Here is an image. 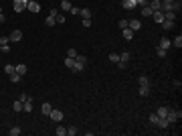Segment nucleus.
Listing matches in <instances>:
<instances>
[{
    "mask_svg": "<svg viewBox=\"0 0 182 136\" xmlns=\"http://www.w3.org/2000/svg\"><path fill=\"white\" fill-rule=\"evenodd\" d=\"M109 61L111 63H120V53H109Z\"/></svg>",
    "mask_w": 182,
    "mask_h": 136,
    "instance_id": "nucleus-28",
    "label": "nucleus"
},
{
    "mask_svg": "<svg viewBox=\"0 0 182 136\" xmlns=\"http://www.w3.org/2000/svg\"><path fill=\"white\" fill-rule=\"evenodd\" d=\"M67 57L75 59V57H77V51H75V49H67Z\"/></svg>",
    "mask_w": 182,
    "mask_h": 136,
    "instance_id": "nucleus-37",
    "label": "nucleus"
},
{
    "mask_svg": "<svg viewBox=\"0 0 182 136\" xmlns=\"http://www.w3.org/2000/svg\"><path fill=\"white\" fill-rule=\"evenodd\" d=\"M8 43H10V39L6 35H0V47H2V45H8Z\"/></svg>",
    "mask_w": 182,
    "mask_h": 136,
    "instance_id": "nucleus-34",
    "label": "nucleus"
},
{
    "mask_svg": "<svg viewBox=\"0 0 182 136\" xmlns=\"http://www.w3.org/2000/svg\"><path fill=\"white\" fill-rule=\"evenodd\" d=\"M79 14H81L83 18H91V10H89V8H81V10H79Z\"/></svg>",
    "mask_w": 182,
    "mask_h": 136,
    "instance_id": "nucleus-25",
    "label": "nucleus"
},
{
    "mask_svg": "<svg viewBox=\"0 0 182 136\" xmlns=\"http://www.w3.org/2000/svg\"><path fill=\"white\" fill-rule=\"evenodd\" d=\"M71 2H69V0H61V8H63V12H67V10H71Z\"/></svg>",
    "mask_w": 182,
    "mask_h": 136,
    "instance_id": "nucleus-19",
    "label": "nucleus"
},
{
    "mask_svg": "<svg viewBox=\"0 0 182 136\" xmlns=\"http://www.w3.org/2000/svg\"><path fill=\"white\" fill-rule=\"evenodd\" d=\"M65 18H67V16H65V12H63V14H57V16H55L57 25H65Z\"/></svg>",
    "mask_w": 182,
    "mask_h": 136,
    "instance_id": "nucleus-29",
    "label": "nucleus"
},
{
    "mask_svg": "<svg viewBox=\"0 0 182 136\" xmlns=\"http://www.w3.org/2000/svg\"><path fill=\"white\" fill-rule=\"evenodd\" d=\"M79 130H77V126H69V128H67V134H69V136H75Z\"/></svg>",
    "mask_w": 182,
    "mask_h": 136,
    "instance_id": "nucleus-33",
    "label": "nucleus"
},
{
    "mask_svg": "<svg viewBox=\"0 0 182 136\" xmlns=\"http://www.w3.org/2000/svg\"><path fill=\"white\" fill-rule=\"evenodd\" d=\"M0 51H2V47H0Z\"/></svg>",
    "mask_w": 182,
    "mask_h": 136,
    "instance_id": "nucleus-48",
    "label": "nucleus"
},
{
    "mask_svg": "<svg viewBox=\"0 0 182 136\" xmlns=\"http://www.w3.org/2000/svg\"><path fill=\"white\" fill-rule=\"evenodd\" d=\"M63 116H65L63 112H61V110H55V108L51 110V114H49V118H51V120H55V122H61V120H63Z\"/></svg>",
    "mask_w": 182,
    "mask_h": 136,
    "instance_id": "nucleus-4",
    "label": "nucleus"
},
{
    "mask_svg": "<svg viewBox=\"0 0 182 136\" xmlns=\"http://www.w3.org/2000/svg\"><path fill=\"white\" fill-rule=\"evenodd\" d=\"M83 27H85V29L91 27V18H83Z\"/></svg>",
    "mask_w": 182,
    "mask_h": 136,
    "instance_id": "nucleus-41",
    "label": "nucleus"
},
{
    "mask_svg": "<svg viewBox=\"0 0 182 136\" xmlns=\"http://www.w3.org/2000/svg\"><path fill=\"white\" fill-rule=\"evenodd\" d=\"M172 83H174V87H180V85H182V81H180V79H174Z\"/></svg>",
    "mask_w": 182,
    "mask_h": 136,
    "instance_id": "nucleus-46",
    "label": "nucleus"
},
{
    "mask_svg": "<svg viewBox=\"0 0 182 136\" xmlns=\"http://www.w3.org/2000/svg\"><path fill=\"white\" fill-rule=\"evenodd\" d=\"M148 6H150L152 10H160L162 2H160V0H150V2H148Z\"/></svg>",
    "mask_w": 182,
    "mask_h": 136,
    "instance_id": "nucleus-13",
    "label": "nucleus"
},
{
    "mask_svg": "<svg viewBox=\"0 0 182 136\" xmlns=\"http://www.w3.org/2000/svg\"><path fill=\"white\" fill-rule=\"evenodd\" d=\"M4 71L10 75V73H14V71H16V67H14V65H4Z\"/></svg>",
    "mask_w": 182,
    "mask_h": 136,
    "instance_id": "nucleus-36",
    "label": "nucleus"
},
{
    "mask_svg": "<svg viewBox=\"0 0 182 136\" xmlns=\"http://www.w3.org/2000/svg\"><path fill=\"white\" fill-rule=\"evenodd\" d=\"M20 79H22V77H20L16 71H14V73H10V81H12V83H20Z\"/></svg>",
    "mask_w": 182,
    "mask_h": 136,
    "instance_id": "nucleus-26",
    "label": "nucleus"
},
{
    "mask_svg": "<svg viewBox=\"0 0 182 136\" xmlns=\"http://www.w3.org/2000/svg\"><path fill=\"white\" fill-rule=\"evenodd\" d=\"M138 81H140V85H144V87H150V79H148L146 75H142V77H140Z\"/></svg>",
    "mask_w": 182,
    "mask_h": 136,
    "instance_id": "nucleus-27",
    "label": "nucleus"
},
{
    "mask_svg": "<svg viewBox=\"0 0 182 136\" xmlns=\"http://www.w3.org/2000/svg\"><path fill=\"white\" fill-rule=\"evenodd\" d=\"M27 4H29V0H14L12 8H14V12H22V10H27Z\"/></svg>",
    "mask_w": 182,
    "mask_h": 136,
    "instance_id": "nucleus-2",
    "label": "nucleus"
},
{
    "mask_svg": "<svg viewBox=\"0 0 182 136\" xmlns=\"http://www.w3.org/2000/svg\"><path fill=\"white\" fill-rule=\"evenodd\" d=\"M160 25H162L164 31H172V29H174V20H162Z\"/></svg>",
    "mask_w": 182,
    "mask_h": 136,
    "instance_id": "nucleus-11",
    "label": "nucleus"
},
{
    "mask_svg": "<svg viewBox=\"0 0 182 136\" xmlns=\"http://www.w3.org/2000/svg\"><path fill=\"white\" fill-rule=\"evenodd\" d=\"M27 10H31V12H41V4L37 2V0H29Z\"/></svg>",
    "mask_w": 182,
    "mask_h": 136,
    "instance_id": "nucleus-5",
    "label": "nucleus"
},
{
    "mask_svg": "<svg viewBox=\"0 0 182 136\" xmlns=\"http://www.w3.org/2000/svg\"><path fill=\"white\" fill-rule=\"evenodd\" d=\"M176 18H178V14L174 10H166L164 12V20H176Z\"/></svg>",
    "mask_w": 182,
    "mask_h": 136,
    "instance_id": "nucleus-12",
    "label": "nucleus"
},
{
    "mask_svg": "<svg viewBox=\"0 0 182 136\" xmlns=\"http://www.w3.org/2000/svg\"><path fill=\"white\" fill-rule=\"evenodd\" d=\"M10 51V45H2V53H8Z\"/></svg>",
    "mask_w": 182,
    "mask_h": 136,
    "instance_id": "nucleus-45",
    "label": "nucleus"
},
{
    "mask_svg": "<svg viewBox=\"0 0 182 136\" xmlns=\"http://www.w3.org/2000/svg\"><path fill=\"white\" fill-rule=\"evenodd\" d=\"M148 120H150V124H152V126H158V124H160V118H158V114H150V118H148Z\"/></svg>",
    "mask_w": 182,
    "mask_h": 136,
    "instance_id": "nucleus-17",
    "label": "nucleus"
},
{
    "mask_svg": "<svg viewBox=\"0 0 182 136\" xmlns=\"http://www.w3.org/2000/svg\"><path fill=\"white\" fill-rule=\"evenodd\" d=\"M18 100H20V102H22V104H25V102H27V100H29V96H27V94H20V96H18Z\"/></svg>",
    "mask_w": 182,
    "mask_h": 136,
    "instance_id": "nucleus-42",
    "label": "nucleus"
},
{
    "mask_svg": "<svg viewBox=\"0 0 182 136\" xmlns=\"http://www.w3.org/2000/svg\"><path fill=\"white\" fill-rule=\"evenodd\" d=\"M128 29H132L134 33H136V31H140V29H142L140 18H132V20H128Z\"/></svg>",
    "mask_w": 182,
    "mask_h": 136,
    "instance_id": "nucleus-3",
    "label": "nucleus"
},
{
    "mask_svg": "<svg viewBox=\"0 0 182 136\" xmlns=\"http://www.w3.org/2000/svg\"><path fill=\"white\" fill-rule=\"evenodd\" d=\"M45 22H47V27H53V25H57V20H55V16H47V18H45Z\"/></svg>",
    "mask_w": 182,
    "mask_h": 136,
    "instance_id": "nucleus-24",
    "label": "nucleus"
},
{
    "mask_svg": "<svg viewBox=\"0 0 182 136\" xmlns=\"http://www.w3.org/2000/svg\"><path fill=\"white\" fill-rule=\"evenodd\" d=\"M152 18H154V20L158 22V25H160V22L164 20V12H162V10H154V14H152Z\"/></svg>",
    "mask_w": 182,
    "mask_h": 136,
    "instance_id": "nucleus-9",
    "label": "nucleus"
},
{
    "mask_svg": "<svg viewBox=\"0 0 182 136\" xmlns=\"http://www.w3.org/2000/svg\"><path fill=\"white\" fill-rule=\"evenodd\" d=\"M41 110H43V114H45V116H49V114H51V110H53V106H51V104H47V102H45Z\"/></svg>",
    "mask_w": 182,
    "mask_h": 136,
    "instance_id": "nucleus-16",
    "label": "nucleus"
},
{
    "mask_svg": "<svg viewBox=\"0 0 182 136\" xmlns=\"http://www.w3.org/2000/svg\"><path fill=\"white\" fill-rule=\"evenodd\" d=\"M170 47H172V41H170L168 37H162V41H160V49H166V51H168Z\"/></svg>",
    "mask_w": 182,
    "mask_h": 136,
    "instance_id": "nucleus-7",
    "label": "nucleus"
},
{
    "mask_svg": "<svg viewBox=\"0 0 182 136\" xmlns=\"http://www.w3.org/2000/svg\"><path fill=\"white\" fill-rule=\"evenodd\" d=\"M8 134H10V136H18V134H20V128H18V126H14V128H10V130H8Z\"/></svg>",
    "mask_w": 182,
    "mask_h": 136,
    "instance_id": "nucleus-35",
    "label": "nucleus"
},
{
    "mask_svg": "<svg viewBox=\"0 0 182 136\" xmlns=\"http://www.w3.org/2000/svg\"><path fill=\"white\" fill-rule=\"evenodd\" d=\"M12 110L16 112V114H18V112H22V102H20V100H16V102L12 104Z\"/></svg>",
    "mask_w": 182,
    "mask_h": 136,
    "instance_id": "nucleus-21",
    "label": "nucleus"
},
{
    "mask_svg": "<svg viewBox=\"0 0 182 136\" xmlns=\"http://www.w3.org/2000/svg\"><path fill=\"white\" fill-rule=\"evenodd\" d=\"M122 6L126 10H132V8H136V0H122Z\"/></svg>",
    "mask_w": 182,
    "mask_h": 136,
    "instance_id": "nucleus-10",
    "label": "nucleus"
},
{
    "mask_svg": "<svg viewBox=\"0 0 182 136\" xmlns=\"http://www.w3.org/2000/svg\"><path fill=\"white\" fill-rule=\"evenodd\" d=\"M55 134H57V136H65V134H67V128H65V126H57V128H55Z\"/></svg>",
    "mask_w": 182,
    "mask_h": 136,
    "instance_id": "nucleus-23",
    "label": "nucleus"
},
{
    "mask_svg": "<svg viewBox=\"0 0 182 136\" xmlns=\"http://www.w3.org/2000/svg\"><path fill=\"white\" fill-rule=\"evenodd\" d=\"M120 61H124V63H128V61H130V53H128V51H124V53H120Z\"/></svg>",
    "mask_w": 182,
    "mask_h": 136,
    "instance_id": "nucleus-31",
    "label": "nucleus"
},
{
    "mask_svg": "<svg viewBox=\"0 0 182 136\" xmlns=\"http://www.w3.org/2000/svg\"><path fill=\"white\" fill-rule=\"evenodd\" d=\"M8 39H10V43H18V41L22 39V31H18V29H16V31H12V33L8 35Z\"/></svg>",
    "mask_w": 182,
    "mask_h": 136,
    "instance_id": "nucleus-6",
    "label": "nucleus"
},
{
    "mask_svg": "<svg viewBox=\"0 0 182 136\" xmlns=\"http://www.w3.org/2000/svg\"><path fill=\"white\" fill-rule=\"evenodd\" d=\"M156 114H158V118H166L168 116V106H160L156 110Z\"/></svg>",
    "mask_w": 182,
    "mask_h": 136,
    "instance_id": "nucleus-8",
    "label": "nucleus"
},
{
    "mask_svg": "<svg viewBox=\"0 0 182 136\" xmlns=\"http://www.w3.org/2000/svg\"><path fill=\"white\" fill-rule=\"evenodd\" d=\"M172 45H174V47H176V49H180V47H182V37L178 35V37H176V39L172 41Z\"/></svg>",
    "mask_w": 182,
    "mask_h": 136,
    "instance_id": "nucleus-30",
    "label": "nucleus"
},
{
    "mask_svg": "<svg viewBox=\"0 0 182 136\" xmlns=\"http://www.w3.org/2000/svg\"><path fill=\"white\" fill-rule=\"evenodd\" d=\"M138 94H140V96H148V94H150V87H144V85H140Z\"/></svg>",
    "mask_w": 182,
    "mask_h": 136,
    "instance_id": "nucleus-32",
    "label": "nucleus"
},
{
    "mask_svg": "<svg viewBox=\"0 0 182 136\" xmlns=\"http://www.w3.org/2000/svg\"><path fill=\"white\" fill-rule=\"evenodd\" d=\"M180 116H182V112H180V110H172V108H168V116H166L168 124H174L176 120H180Z\"/></svg>",
    "mask_w": 182,
    "mask_h": 136,
    "instance_id": "nucleus-1",
    "label": "nucleus"
},
{
    "mask_svg": "<svg viewBox=\"0 0 182 136\" xmlns=\"http://www.w3.org/2000/svg\"><path fill=\"white\" fill-rule=\"evenodd\" d=\"M152 14H154V10L150 6H142V16H152Z\"/></svg>",
    "mask_w": 182,
    "mask_h": 136,
    "instance_id": "nucleus-22",
    "label": "nucleus"
},
{
    "mask_svg": "<svg viewBox=\"0 0 182 136\" xmlns=\"http://www.w3.org/2000/svg\"><path fill=\"white\" fill-rule=\"evenodd\" d=\"M160 2H162V4H172L174 0H160Z\"/></svg>",
    "mask_w": 182,
    "mask_h": 136,
    "instance_id": "nucleus-47",
    "label": "nucleus"
},
{
    "mask_svg": "<svg viewBox=\"0 0 182 136\" xmlns=\"http://www.w3.org/2000/svg\"><path fill=\"white\" fill-rule=\"evenodd\" d=\"M118 25H120V29L124 31V29H128V20H126V18H122V20L118 22Z\"/></svg>",
    "mask_w": 182,
    "mask_h": 136,
    "instance_id": "nucleus-39",
    "label": "nucleus"
},
{
    "mask_svg": "<svg viewBox=\"0 0 182 136\" xmlns=\"http://www.w3.org/2000/svg\"><path fill=\"white\" fill-rule=\"evenodd\" d=\"M148 2H150V0H136V6H148Z\"/></svg>",
    "mask_w": 182,
    "mask_h": 136,
    "instance_id": "nucleus-38",
    "label": "nucleus"
},
{
    "mask_svg": "<svg viewBox=\"0 0 182 136\" xmlns=\"http://www.w3.org/2000/svg\"><path fill=\"white\" fill-rule=\"evenodd\" d=\"M170 8H172V10H174V12L178 14V12H180V8H182V2H180V0H174V2H172V6H170Z\"/></svg>",
    "mask_w": 182,
    "mask_h": 136,
    "instance_id": "nucleus-18",
    "label": "nucleus"
},
{
    "mask_svg": "<svg viewBox=\"0 0 182 136\" xmlns=\"http://www.w3.org/2000/svg\"><path fill=\"white\" fill-rule=\"evenodd\" d=\"M73 65H75V59L65 57V67H67V69H73Z\"/></svg>",
    "mask_w": 182,
    "mask_h": 136,
    "instance_id": "nucleus-20",
    "label": "nucleus"
},
{
    "mask_svg": "<svg viewBox=\"0 0 182 136\" xmlns=\"http://www.w3.org/2000/svg\"><path fill=\"white\" fill-rule=\"evenodd\" d=\"M16 67V73L22 77V75H27V65H22V63H18V65H14Z\"/></svg>",
    "mask_w": 182,
    "mask_h": 136,
    "instance_id": "nucleus-14",
    "label": "nucleus"
},
{
    "mask_svg": "<svg viewBox=\"0 0 182 136\" xmlns=\"http://www.w3.org/2000/svg\"><path fill=\"white\" fill-rule=\"evenodd\" d=\"M122 33H124V39H126V41H132V39H134V35H136L132 29H124Z\"/></svg>",
    "mask_w": 182,
    "mask_h": 136,
    "instance_id": "nucleus-15",
    "label": "nucleus"
},
{
    "mask_svg": "<svg viewBox=\"0 0 182 136\" xmlns=\"http://www.w3.org/2000/svg\"><path fill=\"white\" fill-rule=\"evenodd\" d=\"M118 67H120V69H126V67H128V63H124V61H120V63H116Z\"/></svg>",
    "mask_w": 182,
    "mask_h": 136,
    "instance_id": "nucleus-44",
    "label": "nucleus"
},
{
    "mask_svg": "<svg viewBox=\"0 0 182 136\" xmlns=\"http://www.w3.org/2000/svg\"><path fill=\"white\" fill-rule=\"evenodd\" d=\"M156 53H158V57H162V59L166 57V49H160V47H158V51H156Z\"/></svg>",
    "mask_w": 182,
    "mask_h": 136,
    "instance_id": "nucleus-40",
    "label": "nucleus"
},
{
    "mask_svg": "<svg viewBox=\"0 0 182 136\" xmlns=\"http://www.w3.org/2000/svg\"><path fill=\"white\" fill-rule=\"evenodd\" d=\"M79 10H81V8H77V6H71V10H69V12H71V14H79Z\"/></svg>",
    "mask_w": 182,
    "mask_h": 136,
    "instance_id": "nucleus-43",
    "label": "nucleus"
}]
</instances>
